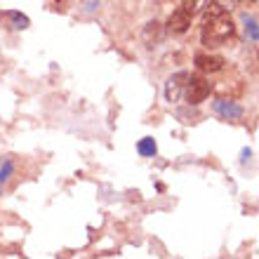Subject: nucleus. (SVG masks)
<instances>
[{"mask_svg": "<svg viewBox=\"0 0 259 259\" xmlns=\"http://www.w3.org/2000/svg\"><path fill=\"white\" fill-rule=\"evenodd\" d=\"M250 156H252V151H250V149H243V158H240V160L245 163V160H250Z\"/></svg>", "mask_w": 259, "mask_h": 259, "instance_id": "nucleus-15", "label": "nucleus"}, {"mask_svg": "<svg viewBox=\"0 0 259 259\" xmlns=\"http://www.w3.org/2000/svg\"><path fill=\"white\" fill-rule=\"evenodd\" d=\"M252 3H254V0H252Z\"/></svg>", "mask_w": 259, "mask_h": 259, "instance_id": "nucleus-16", "label": "nucleus"}, {"mask_svg": "<svg viewBox=\"0 0 259 259\" xmlns=\"http://www.w3.org/2000/svg\"><path fill=\"white\" fill-rule=\"evenodd\" d=\"M97 7H99V0H90L88 5H85V12H95Z\"/></svg>", "mask_w": 259, "mask_h": 259, "instance_id": "nucleus-14", "label": "nucleus"}, {"mask_svg": "<svg viewBox=\"0 0 259 259\" xmlns=\"http://www.w3.org/2000/svg\"><path fill=\"white\" fill-rule=\"evenodd\" d=\"M233 35V21L222 14L217 19H210V21H203V42L210 45V48H217L222 45L224 40H229Z\"/></svg>", "mask_w": 259, "mask_h": 259, "instance_id": "nucleus-1", "label": "nucleus"}, {"mask_svg": "<svg viewBox=\"0 0 259 259\" xmlns=\"http://www.w3.org/2000/svg\"><path fill=\"white\" fill-rule=\"evenodd\" d=\"M137 151H139V156H144V158H153L158 153V146L151 137H144V139H139V144H137Z\"/></svg>", "mask_w": 259, "mask_h": 259, "instance_id": "nucleus-9", "label": "nucleus"}, {"mask_svg": "<svg viewBox=\"0 0 259 259\" xmlns=\"http://www.w3.org/2000/svg\"><path fill=\"white\" fill-rule=\"evenodd\" d=\"M0 21H5V26L12 28V31H24V28L31 26V19H28L26 14L14 12V10H10V12L3 14V17H0Z\"/></svg>", "mask_w": 259, "mask_h": 259, "instance_id": "nucleus-6", "label": "nucleus"}, {"mask_svg": "<svg viewBox=\"0 0 259 259\" xmlns=\"http://www.w3.org/2000/svg\"><path fill=\"white\" fill-rule=\"evenodd\" d=\"M243 26H245V35L250 40H259V19H254L250 14H243Z\"/></svg>", "mask_w": 259, "mask_h": 259, "instance_id": "nucleus-10", "label": "nucleus"}, {"mask_svg": "<svg viewBox=\"0 0 259 259\" xmlns=\"http://www.w3.org/2000/svg\"><path fill=\"white\" fill-rule=\"evenodd\" d=\"M189 26H191V12H186L184 7L175 10L170 14V19H167V31L170 33H186Z\"/></svg>", "mask_w": 259, "mask_h": 259, "instance_id": "nucleus-4", "label": "nucleus"}, {"mask_svg": "<svg viewBox=\"0 0 259 259\" xmlns=\"http://www.w3.org/2000/svg\"><path fill=\"white\" fill-rule=\"evenodd\" d=\"M163 38V28L158 21H149L146 26H144V42L149 45V48H156L158 42Z\"/></svg>", "mask_w": 259, "mask_h": 259, "instance_id": "nucleus-8", "label": "nucleus"}, {"mask_svg": "<svg viewBox=\"0 0 259 259\" xmlns=\"http://www.w3.org/2000/svg\"><path fill=\"white\" fill-rule=\"evenodd\" d=\"M196 66L203 71V73H214L224 66V57L219 55H198L196 57Z\"/></svg>", "mask_w": 259, "mask_h": 259, "instance_id": "nucleus-7", "label": "nucleus"}, {"mask_svg": "<svg viewBox=\"0 0 259 259\" xmlns=\"http://www.w3.org/2000/svg\"><path fill=\"white\" fill-rule=\"evenodd\" d=\"M186 78H189V73H184V71H179V73H175V75L167 78V82H165V99H167L170 104H175V102L182 99Z\"/></svg>", "mask_w": 259, "mask_h": 259, "instance_id": "nucleus-3", "label": "nucleus"}, {"mask_svg": "<svg viewBox=\"0 0 259 259\" xmlns=\"http://www.w3.org/2000/svg\"><path fill=\"white\" fill-rule=\"evenodd\" d=\"M210 90H212V85L205 80L203 75H189V78H186V85H184V97L191 106H196V104L207 99Z\"/></svg>", "mask_w": 259, "mask_h": 259, "instance_id": "nucleus-2", "label": "nucleus"}, {"mask_svg": "<svg viewBox=\"0 0 259 259\" xmlns=\"http://www.w3.org/2000/svg\"><path fill=\"white\" fill-rule=\"evenodd\" d=\"M212 109L217 116H222L224 120H240L243 118V106L236 102H226V99H217L212 104Z\"/></svg>", "mask_w": 259, "mask_h": 259, "instance_id": "nucleus-5", "label": "nucleus"}, {"mask_svg": "<svg viewBox=\"0 0 259 259\" xmlns=\"http://www.w3.org/2000/svg\"><path fill=\"white\" fill-rule=\"evenodd\" d=\"M182 7H184L186 12H196V7H198V0H182Z\"/></svg>", "mask_w": 259, "mask_h": 259, "instance_id": "nucleus-13", "label": "nucleus"}, {"mask_svg": "<svg viewBox=\"0 0 259 259\" xmlns=\"http://www.w3.org/2000/svg\"><path fill=\"white\" fill-rule=\"evenodd\" d=\"M12 170H14V163L7 158V160H3L0 163V193H3V186H5V182L10 179V175H12Z\"/></svg>", "mask_w": 259, "mask_h": 259, "instance_id": "nucleus-12", "label": "nucleus"}, {"mask_svg": "<svg viewBox=\"0 0 259 259\" xmlns=\"http://www.w3.org/2000/svg\"><path fill=\"white\" fill-rule=\"evenodd\" d=\"M222 14H226V10L219 3H207L205 5V10H203V21H210V19H217V17H222Z\"/></svg>", "mask_w": 259, "mask_h": 259, "instance_id": "nucleus-11", "label": "nucleus"}]
</instances>
